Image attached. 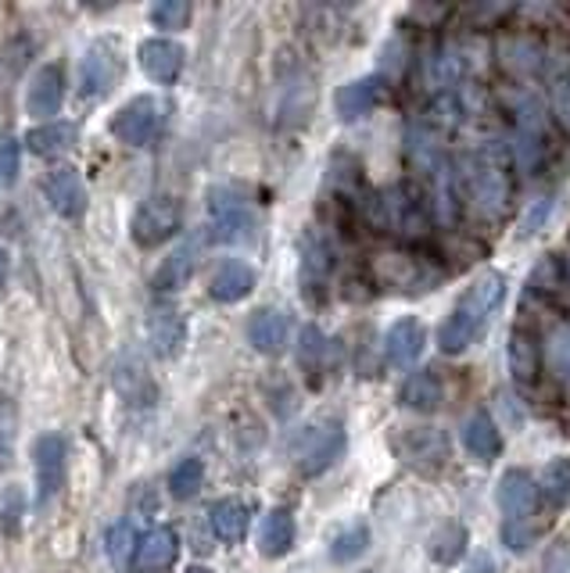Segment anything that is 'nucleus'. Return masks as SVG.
I'll return each mask as SVG.
<instances>
[{
  "label": "nucleus",
  "mask_w": 570,
  "mask_h": 573,
  "mask_svg": "<svg viewBox=\"0 0 570 573\" xmlns=\"http://www.w3.org/2000/svg\"><path fill=\"white\" fill-rule=\"evenodd\" d=\"M8 277H11V254L0 248V286L8 283Z\"/></svg>",
  "instance_id": "nucleus-46"
},
{
  "label": "nucleus",
  "mask_w": 570,
  "mask_h": 573,
  "mask_svg": "<svg viewBox=\"0 0 570 573\" xmlns=\"http://www.w3.org/2000/svg\"><path fill=\"white\" fill-rule=\"evenodd\" d=\"M255 291V269L241 259H227L219 262V269L208 280V294L222 305H234V301H245Z\"/></svg>",
  "instance_id": "nucleus-19"
},
{
  "label": "nucleus",
  "mask_w": 570,
  "mask_h": 573,
  "mask_svg": "<svg viewBox=\"0 0 570 573\" xmlns=\"http://www.w3.org/2000/svg\"><path fill=\"white\" fill-rule=\"evenodd\" d=\"M147 341H152V348L158 358H173L179 355L187 341V320L184 312L176 305H155L147 312Z\"/></svg>",
  "instance_id": "nucleus-17"
},
{
  "label": "nucleus",
  "mask_w": 570,
  "mask_h": 573,
  "mask_svg": "<svg viewBox=\"0 0 570 573\" xmlns=\"http://www.w3.org/2000/svg\"><path fill=\"white\" fill-rule=\"evenodd\" d=\"M406 155L416 169L438 173L442 169V133L427 123H413L406 133Z\"/></svg>",
  "instance_id": "nucleus-26"
},
{
  "label": "nucleus",
  "mask_w": 570,
  "mask_h": 573,
  "mask_svg": "<svg viewBox=\"0 0 570 573\" xmlns=\"http://www.w3.org/2000/svg\"><path fill=\"white\" fill-rule=\"evenodd\" d=\"M294 545V512L291 509H273L266 512V520L259 527V552L266 560H280Z\"/></svg>",
  "instance_id": "nucleus-24"
},
{
  "label": "nucleus",
  "mask_w": 570,
  "mask_h": 573,
  "mask_svg": "<svg viewBox=\"0 0 570 573\" xmlns=\"http://www.w3.org/2000/svg\"><path fill=\"white\" fill-rule=\"evenodd\" d=\"M43 198L62 219H83L86 212V187L76 169H54L43 176Z\"/></svg>",
  "instance_id": "nucleus-13"
},
{
  "label": "nucleus",
  "mask_w": 570,
  "mask_h": 573,
  "mask_svg": "<svg viewBox=\"0 0 570 573\" xmlns=\"http://www.w3.org/2000/svg\"><path fill=\"white\" fill-rule=\"evenodd\" d=\"M187 573H216V570H208V566H190Z\"/></svg>",
  "instance_id": "nucleus-47"
},
{
  "label": "nucleus",
  "mask_w": 570,
  "mask_h": 573,
  "mask_svg": "<svg viewBox=\"0 0 570 573\" xmlns=\"http://www.w3.org/2000/svg\"><path fill=\"white\" fill-rule=\"evenodd\" d=\"M62 101H65V69L58 62L40 65L25 90V112L33 118H54V112H62Z\"/></svg>",
  "instance_id": "nucleus-12"
},
{
  "label": "nucleus",
  "mask_w": 570,
  "mask_h": 573,
  "mask_svg": "<svg viewBox=\"0 0 570 573\" xmlns=\"http://www.w3.org/2000/svg\"><path fill=\"white\" fill-rule=\"evenodd\" d=\"M294 355H298V366L309 369V373H317V369H327L330 362H334L338 348H334V341H330L317 323H309V326H302V334H298Z\"/></svg>",
  "instance_id": "nucleus-30"
},
{
  "label": "nucleus",
  "mask_w": 570,
  "mask_h": 573,
  "mask_svg": "<svg viewBox=\"0 0 570 573\" xmlns=\"http://www.w3.org/2000/svg\"><path fill=\"white\" fill-rule=\"evenodd\" d=\"M499 509L506 512V520H528L538 509V499H542V488L535 485V477L528 470H506L499 480Z\"/></svg>",
  "instance_id": "nucleus-16"
},
{
  "label": "nucleus",
  "mask_w": 570,
  "mask_h": 573,
  "mask_svg": "<svg viewBox=\"0 0 570 573\" xmlns=\"http://www.w3.org/2000/svg\"><path fill=\"white\" fill-rule=\"evenodd\" d=\"M288 337H291V320L280 309H259L248 320V341L255 352L280 355L288 348Z\"/></svg>",
  "instance_id": "nucleus-18"
},
{
  "label": "nucleus",
  "mask_w": 570,
  "mask_h": 573,
  "mask_svg": "<svg viewBox=\"0 0 570 573\" xmlns=\"http://www.w3.org/2000/svg\"><path fill=\"white\" fill-rule=\"evenodd\" d=\"M248 520H251V512H248V506L241 499H219L213 506V531L219 534V541H227V545L245 541Z\"/></svg>",
  "instance_id": "nucleus-32"
},
{
  "label": "nucleus",
  "mask_w": 570,
  "mask_h": 573,
  "mask_svg": "<svg viewBox=\"0 0 570 573\" xmlns=\"http://www.w3.org/2000/svg\"><path fill=\"white\" fill-rule=\"evenodd\" d=\"M162 126H165V104L152 94L126 101L112 118V133L126 147H152L162 137Z\"/></svg>",
  "instance_id": "nucleus-6"
},
{
  "label": "nucleus",
  "mask_w": 570,
  "mask_h": 573,
  "mask_svg": "<svg viewBox=\"0 0 570 573\" xmlns=\"http://www.w3.org/2000/svg\"><path fill=\"white\" fill-rule=\"evenodd\" d=\"M463 552H467V527H463V523L445 520V523H438L427 534V555H431L434 563L453 566V563L463 560Z\"/></svg>",
  "instance_id": "nucleus-27"
},
{
  "label": "nucleus",
  "mask_w": 570,
  "mask_h": 573,
  "mask_svg": "<svg viewBox=\"0 0 570 573\" xmlns=\"http://www.w3.org/2000/svg\"><path fill=\"white\" fill-rule=\"evenodd\" d=\"M549 75V104L560 123L570 129V62H546Z\"/></svg>",
  "instance_id": "nucleus-35"
},
{
  "label": "nucleus",
  "mask_w": 570,
  "mask_h": 573,
  "mask_svg": "<svg viewBox=\"0 0 570 573\" xmlns=\"http://www.w3.org/2000/svg\"><path fill=\"white\" fill-rule=\"evenodd\" d=\"M194 269H198V240L190 237L155 269L152 286H155V291H179V286H184L194 277Z\"/></svg>",
  "instance_id": "nucleus-22"
},
{
  "label": "nucleus",
  "mask_w": 570,
  "mask_h": 573,
  "mask_svg": "<svg viewBox=\"0 0 570 573\" xmlns=\"http://www.w3.org/2000/svg\"><path fill=\"white\" fill-rule=\"evenodd\" d=\"M552 212V198H546L542 205H538L535 208V212L528 216V226H524V237H531V233H538V230H542V219Z\"/></svg>",
  "instance_id": "nucleus-44"
},
{
  "label": "nucleus",
  "mask_w": 570,
  "mask_h": 573,
  "mask_svg": "<svg viewBox=\"0 0 570 573\" xmlns=\"http://www.w3.org/2000/svg\"><path fill=\"white\" fill-rule=\"evenodd\" d=\"M467 573H495V560L488 552H477L474 560L467 563Z\"/></svg>",
  "instance_id": "nucleus-45"
},
{
  "label": "nucleus",
  "mask_w": 570,
  "mask_h": 573,
  "mask_svg": "<svg viewBox=\"0 0 570 573\" xmlns=\"http://www.w3.org/2000/svg\"><path fill=\"white\" fill-rule=\"evenodd\" d=\"M115 387L129 405H152L155 402V381L137 358H123L115 369Z\"/></svg>",
  "instance_id": "nucleus-31"
},
{
  "label": "nucleus",
  "mask_w": 570,
  "mask_h": 573,
  "mask_svg": "<svg viewBox=\"0 0 570 573\" xmlns=\"http://www.w3.org/2000/svg\"><path fill=\"white\" fill-rule=\"evenodd\" d=\"M502 62L514 69V72H535L538 65L546 62V54H542V48H538L535 40H528V37H520V40H506L502 43Z\"/></svg>",
  "instance_id": "nucleus-38"
},
{
  "label": "nucleus",
  "mask_w": 570,
  "mask_h": 573,
  "mask_svg": "<svg viewBox=\"0 0 570 573\" xmlns=\"http://www.w3.org/2000/svg\"><path fill=\"white\" fill-rule=\"evenodd\" d=\"M463 445H467L470 456H477L481 462H491L502 456V434L488 413H474L467 419V427H463Z\"/></svg>",
  "instance_id": "nucleus-25"
},
{
  "label": "nucleus",
  "mask_w": 570,
  "mask_h": 573,
  "mask_svg": "<svg viewBox=\"0 0 570 573\" xmlns=\"http://www.w3.org/2000/svg\"><path fill=\"white\" fill-rule=\"evenodd\" d=\"M506 362H509V373H514L517 384H535L538 381V369H542V355H538V344L531 334L517 330L514 337L506 344Z\"/></svg>",
  "instance_id": "nucleus-29"
},
{
  "label": "nucleus",
  "mask_w": 570,
  "mask_h": 573,
  "mask_svg": "<svg viewBox=\"0 0 570 573\" xmlns=\"http://www.w3.org/2000/svg\"><path fill=\"white\" fill-rule=\"evenodd\" d=\"M118 75H123L118 43L115 40L90 43V51L83 54V65H80V101H101L104 94H112Z\"/></svg>",
  "instance_id": "nucleus-8"
},
{
  "label": "nucleus",
  "mask_w": 570,
  "mask_h": 573,
  "mask_svg": "<svg viewBox=\"0 0 570 573\" xmlns=\"http://www.w3.org/2000/svg\"><path fill=\"white\" fill-rule=\"evenodd\" d=\"M398 402L406 405V409H413V413L438 409V402H442L438 376H434V373H413V376H406V384H402V390H398Z\"/></svg>",
  "instance_id": "nucleus-34"
},
{
  "label": "nucleus",
  "mask_w": 570,
  "mask_h": 573,
  "mask_svg": "<svg viewBox=\"0 0 570 573\" xmlns=\"http://www.w3.org/2000/svg\"><path fill=\"white\" fill-rule=\"evenodd\" d=\"M502 301H506V277L502 273L481 277L438 326V348L445 355H463L488 330L495 312L502 309Z\"/></svg>",
  "instance_id": "nucleus-1"
},
{
  "label": "nucleus",
  "mask_w": 570,
  "mask_h": 573,
  "mask_svg": "<svg viewBox=\"0 0 570 573\" xmlns=\"http://www.w3.org/2000/svg\"><path fill=\"white\" fill-rule=\"evenodd\" d=\"M366 216L377 222L381 230H392L402 237H419V233H427V226H431L427 201L406 184L366 198Z\"/></svg>",
  "instance_id": "nucleus-3"
},
{
  "label": "nucleus",
  "mask_w": 570,
  "mask_h": 573,
  "mask_svg": "<svg viewBox=\"0 0 570 573\" xmlns=\"http://www.w3.org/2000/svg\"><path fill=\"white\" fill-rule=\"evenodd\" d=\"M19 162H22V147L11 133H0V187H11L19 179Z\"/></svg>",
  "instance_id": "nucleus-41"
},
{
  "label": "nucleus",
  "mask_w": 570,
  "mask_h": 573,
  "mask_svg": "<svg viewBox=\"0 0 570 573\" xmlns=\"http://www.w3.org/2000/svg\"><path fill=\"white\" fill-rule=\"evenodd\" d=\"M542 491L552 506L570 502V462H552L542 477Z\"/></svg>",
  "instance_id": "nucleus-40"
},
{
  "label": "nucleus",
  "mask_w": 570,
  "mask_h": 573,
  "mask_svg": "<svg viewBox=\"0 0 570 573\" xmlns=\"http://www.w3.org/2000/svg\"><path fill=\"white\" fill-rule=\"evenodd\" d=\"M137 531H133L129 520H118L108 527V541H104V552H108L112 566H126L129 560H137Z\"/></svg>",
  "instance_id": "nucleus-36"
},
{
  "label": "nucleus",
  "mask_w": 570,
  "mask_h": 573,
  "mask_svg": "<svg viewBox=\"0 0 570 573\" xmlns=\"http://www.w3.org/2000/svg\"><path fill=\"white\" fill-rule=\"evenodd\" d=\"M302 294L317 305L330 283V251L320 237H302Z\"/></svg>",
  "instance_id": "nucleus-20"
},
{
  "label": "nucleus",
  "mask_w": 570,
  "mask_h": 573,
  "mask_svg": "<svg viewBox=\"0 0 570 573\" xmlns=\"http://www.w3.org/2000/svg\"><path fill=\"white\" fill-rule=\"evenodd\" d=\"M384 97V80L381 75H363V80L341 83L334 90V112L341 115V123H359L366 118Z\"/></svg>",
  "instance_id": "nucleus-14"
},
{
  "label": "nucleus",
  "mask_w": 570,
  "mask_h": 573,
  "mask_svg": "<svg viewBox=\"0 0 570 573\" xmlns=\"http://www.w3.org/2000/svg\"><path fill=\"white\" fill-rule=\"evenodd\" d=\"M137 62L144 69V75L152 83H162L169 86L179 80V72H184V62H187V51L179 48L176 40H165V37H152L144 40L137 48Z\"/></svg>",
  "instance_id": "nucleus-11"
},
{
  "label": "nucleus",
  "mask_w": 570,
  "mask_h": 573,
  "mask_svg": "<svg viewBox=\"0 0 570 573\" xmlns=\"http://www.w3.org/2000/svg\"><path fill=\"white\" fill-rule=\"evenodd\" d=\"M65 437L62 434H40L33 445V466H37V502L48 506L65 485Z\"/></svg>",
  "instance_id": "nucleus-10"
},
{
  "label": "nucleus",
  "mask_w": 570,
  "mask_h": 573,
  "mask_svg": "<svg viewBox=\"0 0 570 573\" xmlns=\"http://www.w3.org/2000/svg\"><path fill=\"white\" fill-rule=\"evenodd\" d=\"M392 445H395V456L402 462H410L413 470L434 473L448 462V437L434 427H410V430L395 434Z\"/></svg>",
  "instance_id": "nucleus-9"
},
{
  "label": "nucleus",
  "mask_w": 570,
  "mask_h": 573,
  "mask_svg": "<svg viewBox=\"0 0 570 573\" xmlns=\"http://www.w3.org/2000/svg\"><path fill=\"white\" fill-rule=\"evenodd\" d=\"M549 366L560 376H570V326H560L557 334L549 337Z\"/></svg>",
  "instance_id": "nucleus-42"
},
{
  "label": "nucleus",
  "mask_w": 570,
  "mask_h": 573,
  "mask_svg": "<svg viewBox=\"0 0 570 573\" xmlns=\"http://www.w3.org/2000/svg\"><path fill=\"white\" fill-rule=\"evenodd\" d=\"M190 14H194V8L187 4V0H158V4L152 8V22L158 29H165V33H176V29L190 25Z\"/></svg>",
  "instance_id": "nucleus-39"
},
{
  "label": "nucleus",
  "mask_w": 570,
  "mask_h": 573,
  "mask_svg": "<svg viewBox=\"0 0 570 573\" xmlns=\"http://www.w3.org/2000/svg\"><path fill=\"white\" fill-rule=\"evenodd\" d=\"M72 144H76V123H62V118H54V123L25 133V147L40 158L65 155V150H72Z\"/></svg>",
  "instance_id": "nucleus-28"
},
{
  "label": "nucleus",
  "mask_w": 570,
  "mask_h": 573,
  "mask_svg": "<svg viewBox=\"0 0 570 573\" xmlns=\"http://www.w3.org/2000/svg\"><path fill=\"white\" fill-rule=\"evenodd\" d=\"M201 480H205V466H201V459L190 456V459L173 466V473H169V494H173V499H179V502H187V499H194V494H198Z\"/></svg>",
  "instance_id": "nucleus-37"
},
{
  "label": "nucleus",
  "mask_w": 570,
  "mask_h": 573,
  "mask_svg": "<svg viewBox=\"0 0 570 573\" xmlns=\"http://www.w3.org/2000/svg\"><path fill=\"white\" fill-rule=\"evenodd\" d=\"M366 552H370V527L363 520L344 523L341 531L330 538V563H338V566H349Z\"/></svg>",
  "instance_id": "nucleus-33"
},
{
  "label": "nucleus",
  "mask_w": 570,
  "mask_h": 573,
  "mask_svg": "<svg viewBox=\"0 0 570 573\" xmlns=\"http://www.w3.org/2000/svg\"><path fill=\"white\" fill-rule=\"evenodd\" d=\"M427 348V330L424 323L416 320V315H402V320L392 323L384 337V352H387V362H392L395 369H410L419 362Z\"/></svg>",
  "instance_id": "nucleus-15"
},
{
  "label": "nucleus",
  "mask_w": 570,
  "mask_h": 573,
  "mask_svg": "<svg viewBox=\"0 0 570 573\" xmlns=\"http://www.w3.org/2000/svg\"><path fill=\"white\" fill-rule=\"evenodd\" d=\"M179 555V538L173 527H155V531H147L137 545V566L144 573H162L176 563Z\"/></svg>",
  "instance_id": "nucleus-21"
},
{
  "label": "nucleus",
  "mask_w": 570,
  "mask_h": 573,
  "mask_svg": "<svg viewBox=\"0 0 570 573\" xmlns=\"http://www.w3.org/2000/svg\"><path fill=\"white\" fill-rule=\"evenodd\" d=\"M502 541H506V549H514V552L531 549L535 527H531L528 520H506V523H502Z\"/></svg>",
  "instance_id": "nucleus-43"
},
{
  "label": "nucleus",
  "mask_w": 570,
  "mask_h": 573,
  "mask_svg": "<svg viewBox=\"0 0 570 573\" xmlns=\"http://www.w3.org/2000/svg\"><path fill=\"white\" fill-rule=\"evenodd\" d=\"M179 230V201L169 194H155L144 205H137L129 222V237L137 248H158Z\"/></svg>",
  "instance_id": "nucleus-7"
},
{
  "label": "nucleus",
  "mask_w": 570,
  "mask_h": 573,
  "mask_svg": "<svg viewBox=\"0 0 570 573\" xmlns=\"http://www.w3.org/2000/svg\"><path fill=\"white\" fill-rule=\"evenodd\" d=\"M344 445H349V437H344V427L338 424V419H320V424H309L302 434L294 437V448H291L298 473H305V477L327 473L330 466L341 459Z\"/></svg>",
  "instance_id": "nucleus-4"
},
{
  "label": "nucleus",
  "mask_w": 570,
  "mask_h": 573,
  "mask_svg": "<svg viewBox=\"0 0 570 573\" xmlns=\"http://www.w3.org/2000/svg\"><path fill=\"white\" fill-rule=\"evenodd\" d=\"M509 104H514V133L517 137H528V140H542L546 144V133H549V112L546 104L538 101L528 90H514L509 94Z\"/></svg>",
  "instance_id": "nucleus-23"
},
{
  "label": "nucleus",
  "mask_w": 570,
  "mask_h": 573,
  "mask_svg": "<svg viewBox=\"0 0 570 573\" xmlns=\"http://www.w3.org/2000/svg\"><path fill=\"white\" fill-rule=\"evenodd\" d=\"M467 201L481 219H502L509 208V176H506V162L499 150L481 147L467 158Z\"/></svg>",
  "instance_id": "nucleus-2"
},
{
  "label": "nucleus",
  "mask_w": 570,
  "mask_h": 573,
  "mask_svg": "<svg viewBox=\"0 0 570 573\" xmlns=\"http://www.w3.org/2000/svg\"><path fill=\"white\" fill-rule=\"evenodd\" d=\"M255 230V212L251 205L230 187H213L208 190V237L216 244H241Z\"/></svg>",
  "instance_id": "nucleus-5"
}]
</instances>
